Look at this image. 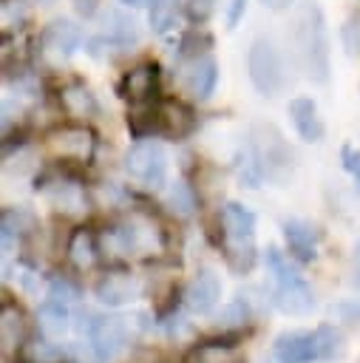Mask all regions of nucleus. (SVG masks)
I'll list each match as a JSON object with an SVG mask.
<instances>
[{
	"label": "nucleus",
	"instance_id": "obj_1",
	"mask_svg": "<svg viewBox=\"0 0 360 363\" xmlns=\"http://www.w3.org/2000/svg\"><path fill=\"white\" fill-rule=\"evenodd\" d=\"M295 45H298V57L303 62L306 77L315 82H326L329 79V40H326L323 14L315 3H306L298 11Z\"/></svg>",
	"mask_w": 360,
	"mask_h": 363
},
{
	"label": "nucleus",
	"instance_id": "obj_2",
	"mask_svg": "<svg viewBox=\"0 0 360 363\" xmlns=\"http://www.w3.org/2000/svg\"><path fill=\"white\" fill-rule=\"evenodd\" d=\"M221 227H224V241H227V255L235 267H249L255 247V213L238 201H230L221 207Z\"/></svg>",
	"mask_w": 360,
	"mask_h": 363
},
{
	"label": "nucleus",
	"instance_id": "obj_3",
	"mask_svg": "<svg viewBox=\"0 0 360 363\" xmlns=\"http://www.w3.org/2000/svg\"><path fill=\"white\" fill-rule=\"evenodd\" d=\"M247 68H249L252 85L264 96H275L283 88V60H281V51L275 48V43L269 37L252 40L249 54H247Z\"/></svg>",
	"mask_w": 360,
	"mask_h": 363
},
{
	"label": "nucleus",
	"instance_id": "obj_4",
	"mask_svg": "<svg viewBox=\"0 0 360 363\" xmlns=\"http://www.w3.org/2000/svg\"><path fill=\"white\" fill-rule=\"evenodd\" d=\"M125 170L130 179L147 184V187H156L164 182V173H167V156H164V147L153 139H142L136 145L128 147L125 153Z\"/></svg>",
	"mask_w": 360,
	"mask_h": 363
},
{
	"label": "nucleus",
	"instance_id": "obj_5",
	"mask_svg": "<svg viewBox=\"0 0 360 363\" xmlns=\"http://www.w3.org/2000/svg\"><path fill=\"white\" fill-rule=\"evenodd\" d=\"M128 337H130V326L125 318L119 315H105V318H94L88 323V340H91V349L96 354V360H111L116 357L125 346H128Z\"/></svg>",
	"mask_w": 360,
	"mask_h": 363
},
{
	"label": "nucleus",
	"instance_id": "obj_6",
	"mask_svg": "<svg viewBox=\"0 0 360 363\" xmlns=\"http://www.w3.org/2000/svg\"><path fill=\"white\" fill-rule=\"evenodd\" d=\"M272 354H275L278 363H312V360H320L317 357L315 332H303V329L278 335L275 346H272Z\"/></svg>",
	"mask_w": 360,
	"mask_h": 363
},
{
	"label": "nucleus",
	"instance_id": "obj_7",
	"mask_svg": "<svg viewBox=\"0 0 360 363\" xmlns=\"http://www.w3.org/2000/svg\"><path fill=\"white\" fill-rule=\"evenodd\" d=\"M221 301V278L215 275V269H201L196 272V278L190 281L187 292H184V303L190 312L196 315H210Z\"/></svg>",
	"mask_w": 360,
	"mask_h": 363
},
{
	"label": "nucleus",
	"instance_id": "obj_8",
	"mask_svg": "<svg viewBox=\"0 0 360 363\" xmlns=\"http://www.w3.org/2000/svg\"><path fill=\"white\" fill-rule=\"evenodd\" d=\"M215 82H218V65L210 54H196L187 65H184V74H181V88L196 96V99H207L213 91H215Z\"/></svg>",
	"mask_w": 360,
	"mask_h": 363
},
{
	"label": "nucleus",
	"instance_id": "obj_9",
	"mask_svg": "<svg viewBox=\"0 0 360 363\" xmlns=\"http://www.w3.org/2000/svg\"><path fill=\"white\" fill-rule=\"evenodd\" d=\"M48 147L57 159L85 162L94 153V136H91L88 128H60L48 136Z\"/></svg>",
	"mask_w": 360,
	"mask_h": 363
},
{
	"label": "nucleus",
	"instance_id": "obj_10",
	"mask_svg": "<svg viewBox=\"0 0 360 363\" xmlns=\"http://www.w3.org/2000/svg\"><path fill=\"white\" fill-rule=\"evenodd\" d=\"M283 238H286V250L292 258L298 261H312L317 252V241H320V230L306 221V218H289L283 221Z\"/></svg>",
	"mask_w": 360,
	"mask_h": 363
},
{
	"label": "nucleus",
	"instance_id": "obj_11",
	"mask_svg": "<svg viewBox=\"0 0 360 363\" xmlns=\"http://www.w3.org/2000/svg\"><path fill=\"white\" fill-rule=\"evenodd\" d=\"M139 292H142L139 281H136L133 275H128V272H111V275H105V278L94 286V295H96L102 303H108V306H125V303L136 301Z\"/></svg>",
	"mask_w": 360,
	"mask_h": 363
},
{
	"label": "nucleus",
	"instance_id": "obj_12",
	"mask_svg": "<svg viewBox=\"0 0 360 363\" xmlns=\"http://www.w3.org/2000/svg\"><path fill=\"white\" fill-rule=\"evenodd\" d=\"M289 119H292V125H295V130L303 142H320L323 133H326L323 119L317 116V105L309 96L289 99Z\"/></svg>",
	"mask_w": 360,
	"mask_h": 363
},
{
	"label": "nucleus",
	"instance_id": "obj_13",
	"mask_svg": "<svg viewBox=\"0 0 360 363\" xmlns=\"http://www.w3.org/2000/svg\"><path fill=\"white\" fill-rule=\"evenodd\" d=\"M272 303H275L283 315H309V312L315 309V292L303 284V278L283 281V284L275 286Z\"/></svg>",
	"mask_w": 360,
	"mask_h": 363
},
{
	"label": "nucleus",
	"instance_id": "obj_14",
	"mask_svg": "<svg viewBox=\"0 0 360 363\" xmlns=\"http://www.w3.org/2000/svg\"><path fill=\"white\" fill-rule=\"evenodd\" d=\"M37 323H40V332L51 340H60L68 326H71V312H68V303L57 301V298H45L37 309Z\"/></svg>",
	"mask_w": 360,
	"mask_h": 363
},
{
	"label": "nucleus",
	"instance_id": "obj_15",
	"mask_svg": "<svg viewBox=\"0 0 360 363\" xmlns=\"http://www.w3.org/2000/svg\"><path fill=\"white\" fill-rule=\"evenodd\" d=\"M79 43H82V31L71 20H54L45 28V45H48V51H57L60 57L74 54L79 48Z\"/></svg>",
	"mask_w": 360,
	"mask_h": 363
},
{
	"label": "nucleus",
	"instance_id": "obj_16",
	"mask_svg": "<svg viewBox=\"0 0 360 363\" xmlns=\"http://www.w3.org/2000/svg\"><path fill=\"white\" fill-rule=\"evenodd\" d=\"M102 23H105V37L111 43H116V45H128V43H136L139 40V23L128 11L113 9V11L105 14Z\"/></svg>",
	"mask_w": 360,
	"mask_h": 363
},
{
	"label": "nucleus",
	"instance_id": "obj_17",
	"mask_svg": "<svg viewBox=\"0 0 360 363\" xmlns=\"http://www.w3.org/2000/svg\"><path fill=\"white\" fill-rule=\"evenodd\" d=\"M45 199L51 207L57 210H65V213H79L85 207V199H82V190L71 182H54L51 187H45Z\"/></svg>",
	"mask_w": 360,
	"mask_h": 363
},
{
	"label": "nucleus",
	"instance_id": "obj_18",
	"mask_svg": "<svg viewBox=\"0 0 360 363\" xmlns=\"http://www.w3.org/2000/svg\"><path fill=\"white\" fill-rule=\"evenodd\" d=\"M184 363H241V354L230 343H198L190 349Z\"/></svg>",
	"mask_w": 360,
	"mask_h": 363
},
{
	"label": "nucleus",
	"instance_id": "obj_19",
	"mask_svg": "<svg viewBox=\"0 0 360 363\" xmlns=\"http://www.w3.org/2000/svg\"><path fill=\"white\" fill-rule=\"evenodd\" d=\"M62 108L71 116H91L96 113V99L85 85H71L62 91Z\"/></svg>",
	"mask_w": 360,
	"mask_h": 363
},
{
	"label": "nucleus",
	"instance_id": "obj_20",
	"mask_svg": "<svg viewBox=\"0 0 360 363\" xmlns=\"http://www.w3.org/2000/svg\"><path fill=\"white\" fill-rule=\"evenodd\" d=\"M156 85V68L153 65H139L125 77V96L130 99H145Z\"/></svg>",
	"mask_w": 360,
	"mask_h": 363
},
{
	"label": "nucleus",
	"instance_id": "obj_21",
	"mask_svg": "<svg viewBox=\"0 0 360 363\" xmlns=\"http://www.w3.org/2000/svg\"><path fill=\"white\" fill-rule=\"evenodd\" d=\"M315 340H317V357H320V360H334V357H340L343 349H346L340 329H334V326H329V323H323V326L315 329Z\"/></svg>",
	"mask_w": 360,
	"mask_h": 363
},
{
	"label": "nucleus",
	"instance_id": "obj_22",
	"mask_svg": "<svg viewBox=\"0 0 360 363\" xmlns=\"http://www.w3.org/2000/svg\"><path fill=\"white\" fill-rule=\"evenodd\" d=\"M179 6H181V0H153L150 3V26H153V31H159V34L170 31L176 26V20H179Z\"/></svg>",
	"mask_w": 360,
	"mask_h": 363
},
{
	"label": "nucleus",
	"instance_id": "obj_23",
	"mask_svg": "<svg viewBox=\"0 0 360 363\" xmlns=\"http://www.w3.org/2000/svg\"><path fill=\"white\" fill-rule=\"evenodd\" d=\"M164 204L170 207V213H176V216L184 218V216H190L196 210V196H193V190L184 182H173L170 190H167V196H164Z\"/></svg>",
	"mask_w": 360,
	"mask_h": 363
},
{
	"label": "nucleus",
	"instance_id": "obj_24",
	"mask_svg": "<svg viewBox=\"0 0 360 363\" xmlns=\"http://www.w3.org/2000/svg\"><path fill=\"white\" fill-rule=\"evenodd\" d=\"M68 252H71V258H74V264H77L79 269H88V267H94V261H96L94 238H91V235H88L85 230L74 233V238H71V247H68Z\"/></svg>",
	"mask_w": 360,
	"mask_h": 363
},
{
	"label": "nucleus",
	"instance_id": "obj_25",
	"mask_svg": "<svg viewBox=\"0 0 360 363\" xmlns=\"http://www.w3.org/2000/svg\"><path fill=\"white\" fill-rule=\"evenodd\" d=\"M289 258H292L289 252H281V250H275V247H269V250H266V267H269V272L275 275V281H278V284L300 278Z\"/></svg>",
	"mask_w": 360,
	"mask_h": 363
},
{
	"label": "nucleus",
	"instance_id": "obj_26",
	"mask_svg": "<svg viewBox=\"0 0 360 363\" xmlns=\"http://www.w3.org/2000/svg\"><path fill=\"white\" fill-rule=\"evenodd\" d=\"M26 360L28 363H60L62 360V352L51 343V337L48 340H37V343H31L28 349H26Z\"/></svg>",
	"mask_w": 360,
	"mask_h": 363
},
{
	"label": "nucleus",
	"instance_id": "obj_27",
	"mask_svg": "<svg viewBox=\"0 0 360 363\" xmlns=\"http://www.w3.org/2000/svg\"><path fill=\"white\" fill-rule=\"evenodd\" d=\"M20 320H23V318H20L17 309H9V306L3 309V323H0V326H3V346H6V349H11V346L20 340V332H23V323H20Z\"/></svg>",
	"mask_w": 360,
	"mask_h": 363
},
{
	"label": "nucleus",
	"instance_id": "obj_28",
	"mask_svg": "<svg viewBox=\"0 0 360 363\" xmlns=\"http://www.w3.org/2000/svg\"><path fill=\"white\" fill-rule=\"evenodd\" d=\"M215 11V0H187V14L198 23H204Z\"/></svg>",
	"mask_w": 360,
	"mask_h": 363
},
{
	"label": "nucleus",
	"instance_id": "obj_29",
	"mask_svg": "<svg viewBox=\"0 0 360 363\" xmlns=\"http://www.w3.org/2000/svg\"><path fill=\"white\" fill-rule=\"evenodd\" d=\"M48 298H57V301H62V303H71L74 298H77V289L68 284V281H54L51 284V289H48Z\"/></svg>",
	"mask_w": 360,
	"mask_h": 363
},
{
	"label": "nucleus",
	"instance_id": "obj_30",
	"mask_svg": "<svg viewBox=\"0 0 360 363\" xmlns=\"http://www.w3.org/2000/svg\"><path fill=\"white\" fill-rule=\"evenodd\" d=\"M340 159H343V167H346V170L360 182V150H354V147H349V145H346Z\"/></svg>",
	"mask_w": 360,
	"mask_h": 363
},
{
	"label": "nucleus",
	"instance_id": "obj_31",
	"mask_svg": "<svg viewBox=\"0 0 360 363\" xmlns=\"http://www.w3.org/2000/svg\"><path fill=\"white\" fill-rule=\"evenodd\" d=\"M244 3H247V0H232V9H230V28L238 23V17H241V11H244Z\"/></svg>",
	"mask_w": 360,
	"mask_h": 363
},
{
	"label": "nucleus",
	"instance_id": "obj_32",
	"mask_svg": "<svg viewBox=\"0 0 360 363\" xmlns=\"http://www.w3.org/2000/svg\"><path fill=\"white\" fill-rule=\"evenodd\" d=\"M266 9H272V11H281V9H286L292 0H261Z\"/></svg>",
	"mask_w": 360,
	"mask_h": 363
},
{
	"label": "nucleus",
	"instance_id": "obj_33",
	"mask_svg": "<svg viewBox=\"0 0 360 363\" xmlns=\"http://www.w3.org/2000/svg\"><path fill=\"white\" fill-rule=\"evenodd\" d=\"M119 3H125V6H130V9H142V6H150L153 0H119Z\"/></svg>",
	"mask_w": 360,
	"mask_h": 363
}]
</instances>
